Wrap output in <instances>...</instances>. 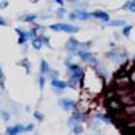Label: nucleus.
<instances>
[{
  "instance_id": "7c9ffc66",
  "label": "nucleus",
  "mask_w": 135,
  "mask_h": 135,
  "mask_svg": "<svg viewBox=\"0 0 135 135\" xmlns=\"http://www.w3.org/2000/svg\"><path fill=\"white\" fill-rule=\"evenodd\" d=\"M34 130V124H27L25 127V131H32Z\"/></svg>"
},
{
  "instance_id": "bb28decb",
  "label": "nucleus",
  "mask_w": 135,
  "mask_h": 135,
  "mask_svg": "<svg viewBox=\"0 0 135 135\" xmlns=\"http://www.w3.org/2000/svg\"><path fill=\"white\" fill-rule=\"evenodd\" d=\"M38 81H39V86H41V89H43V86H45V76H43V74L39 76Z\"/></svg>"
},
{
  "instance_id": "412c9836",
  "label": "nucleus",
  "mask_w": 135,
  "mask_h": 135,
  "mask_svg": "<svg viewBox=\"0 0 135 135\" xmlns=\"http://www.w3.org/2000/svg\"><path fill=\"white\" fill-rule=\"evenodd\" d=\"M20 64H22V66H25V68H26V72H27V73H30V62H28V60H27V58H25Z\"/></svg>"
},
{
  "instance_id": "a878e982",
  "label": "nucleus",
  "mask_w": 135,
  "mask_h": 135,
  "mask_svg": "<svg viewBox=\"0 0 135 135\" xmlns=\"http://www.w3.org/2000/svg\"><path fill=\"white\" fill-rule=\"evenodd\" d=\"M0 114H2V118H3L6 122H8V120H9V118H11V116H9V114H8L7 111H2Z\"/></svg>"
},
{
  "instance_id": "5701e85b",
  "label": "nucleus",
  "mask_w": 135,
  "mask_h": 135,
  "mask_svg": "<svg viewBox=\"0 0 135 135\" xmlns=\"http://www.w3.org/2000/svg\"><path fill=\"white\" fill-rule=\"evenodd\" d=\"M50 28L53 31H61V23H54V25H50Z\"/></svg>"
},
{
  "instance_id": "4468645a",
  "label": "nucleus",
  "mask_w": 135,
  "mask_h": 135,
  "mask_svg": "<svg viewBox=\"0 0 135 135\" xmlns=\"http://www.w3.org/2000/svg\"><path fill=\"white\" fill-rule=\"evenodd\" d=\"M42 45H43V41H42V38H38V37L32 38V47H34V49L39 50V49L42 47Z\"/></svg>"
},
{
  "instance_id": "aec40b11",
  "label": "nucleus",
  "mask_w": 135,
  "mask_h": 135,
  "mask_svg": "<svg viewBox=\"0 0 135 135\" xmlns=\"http://www.w3.org/2000/svg\"><path fill=\"white\" fill-rule=\"evenodd\" d=\"M96 118L101 119V120H103V122H105V123H111V119H109V116H105V115H103V114H97V115H96Z\"/></svg>"
},
{
  "instance_id": "f8f14e48",
  "label": "nucleus",
  "mask_w": 135,
  "mask_h": 135,
  "mask_svg": "<svg viewBox=\"0 0 135 135\" xmlns=\"http://www.w3.org/2000/svg\"><path fill=\"white\" fill-rule=\"evenodd\" d=\"M49 70H50L49 64L45 61V60H41V74H47Z\"/></svg>"
},
{
  "instance_id": "0eeeda50",
  "label": "nucleus",
  "mask_w": 135,
  "mask_h": 135,
  "mask_svg": "<svg viewBox=\"0 0 135 135\" xmlns=\"http://www.w3.org/2000/svg\"><path fill=\"white\" fill-rule=\"evenodd\" d=\"M92 16L96 18V19H100V20L105 22V23L109 20V15L107 12H104V11H95V12H92Z\"/></svg>"
},
{
  "instance_id": "b1692460",
  "label": "nucleus",
  "mask_w": 135,
  "mask_h": 135,
  "mask_svg": "<svg viewBox=\"0 0 135 135\" xmlns=\"http://www.w3.org/2000/svg\"><path fill=\"white\" fill-rule=\"evenodd\" d=\"M49 77L51 78V80L57 78V77H58V72H57V70H49Z\"/></svg>"
},
{
  "instance_id": "6ab92c4d",
  "label": "nucleus",
  "mask_w": 135,
  "mask_h": 135,
  "mask_svg": "<svg viewBox=\"0 0 135 135\" xmlns=\"http://www.w3.org/2000/svg\"><path fill=\"white\" fill-rule=\"evenodd\" d=\"M65 14H66V9L64 8V7H61V8H58L57 9V12H55V15H57V18H64L65 16Z\"/></svg>"
},
{
  "instance_id": "f03ea898",
  "label": "nucleus",
  "mask_w": 135,
  "mask_h": 135,
  "mask_svg": "<svg viewBox=\"0 0 135 135\" xmlns=\"http://www.w3.org/2000/svg\"><path fill=\"white\" fill-rule=\"evenodd\" d=\"M77 55H78V57H80L83 61H88L89 64H92L93 66H97V65H99L97 60L93 57V55H92L91 53H88V51H85V50H78Z\"/></svg>"
},
{
  "instance_id": "e433bc0d",
  "label": "nucleus",
  "mask_w": 135,
  "mask_h": 135,
  "mask_svg": "<svg viewBox=\"0 0 135 135\" xmlns=\"http://www.w3.org/2000/svg\"><path fill=\"white\" fill-rule=\"evenodd\" d=\"M68 2H70V3H76L77 0H68Z\"/></svg>"
},
{
  "instance_id": "9d476101",
  "label": "nucleus",
  "mask_w": 135,
  "mask_h": 135,
  "mask_svg": "<svg viewBox=\"0 0 135 135\" xmlns=\"http://www.w3.org/2000/svg\"><path fill=\"white\" fill-rule=\"evenodd\" d=\"M51 85L55 88V89H60V91H62V89H65L68 86V84L65 81H60L57 80V78H54V80H51Z\"/></svg>"
},
{
  "instance_id": "39448f33",
  "label": "nucleus",
  "mask_w": 135,
  "mask_h": 135,
  "mask_svg": "<svg viewBox=\"0 0 135 135\" xmlns=\"http://www.w3.org/2000/svg\"><path fill=\"white\" fill-rule=\"evenodd\" d=\"M81 120H83V114H81V112L78 111V109H76L74 114H73V116L70 118V120L68 122V124H69V126H76L77 123L81 122Z\"/></svg>"
},
{
  "instance_id": "1a4fd4ad",
  "label": "nucleus",
  "mask_w": 135,
  "mask_h": 135,
  "mask_svg": "<svg viewBox=\"0 0 135 135\" xmlns=\"http://www.w3.org/2000/svg\"><path fill=\"white\" fill-rule=\"evenodd\" d=\"M76 14H77V19H81V20H86L89 18H92V14L83 11V9H76Z\"/></svg>"
},
{
  "instance_id": "473e14b6",
  "label": "nucleus",
  "mask_w": 135,
  "mask_h": 135,
  "mask_svg": "<svg viewBox=\"0 0 135 135\" xmlns=\"http://www.w3.org/2000/svg\"><path fill=\"white\" fill-rule=\"evenodd\" d=\"M7 25V22H6V19L3 18V16H0V26H6Z\"/></svg>"
},
{
  "instance_id": "c756f323",
  "label": "nucleus",
  "mask_w": 135,
  "mask_h": 135,
  "mask_svg": "<svg viewBox=\"0 0 135 135\" xmlns=\"http://www.w3.org/2000/svg\"><path fill=\"white\" fill-rule=\"evenodd\" d=\"M7 6H8V2H7V0H4V2H0V9L6 8Z\"/></svg>"
},
{
  "instance_id": "c85d7f7f",
  "label": "nucleus",
  "mask_w": 135,
  "mask_h": 135,
  "mask_svg": "<svg viewBox=\"0 0 135 135\" xmlns=\"http://www.w3.org/2000/svg\"><path fill=\"white\" fill-rule=\"evenodd\" d=\"M34 116H35L38 120H43V115L41 114V112H38V111H35V112H34Z\"/></svg>"
},
{
  "instance_id": "2f4dec72",
  "label": "nucleus",
  "mask_w": 135,
  "mask_h": 135,
  "mask_svg": "<svg viewBox=\"0 0 135 135\" xmlns=\"http://www.w3.org/2000/svg\"><path fill=\"white\" fill-rule=\"evenodd\" d=\"M42 41H43V43H45V45L50 46V43H49V38H47V37H42Z\"/></svg>"
},
{
  "instance_id": "dca6fc26",
  "label": "nucleus",
  "mask_w": 135,
  "mask_h": 135,
  "mask_svg": "<svg viewBox=\"0 0 135 135\" xmlns=\"http://www.w3.org/2000/svg\"><path fill=\"white\" fill-rule=\"evenodd\" d=\"M66 68H68V69H69L72 73H73V72H81L80 65H76V64H68V62H66Z\"/></svg>"
},
{
  "instance_id": "393cba45",
  "label": "nucleus",
  "mask_w": 135,
  "mask_h": 135,
  "mask_svg": "<svg viewBox=\"0 0 135 135\" xmlns=\"http://www.w3.org/2000/svg\"><path fill=\"white\" fill-rule=\"evenodd\" d=\"M131 28H132L131 26H126V27H124V30L122 31V32H123V35H124V37H128V35H130V31H131Z\"/></svg>"
},
{
  "instance_id": "7ed1b4c3",
  "label": "nucleus",
  "mask_w": 135,
  "mask_h": 135,
  "mask_svg": "<svg viewBox=\"0 0 135 135\" xmlns=\"http://www.w3.org/2000/svg\"><path fill=\"white\" fill-rule=\"evenodd\" d=\"M25 131V126L22 124H15V126H9L6 130V135H19L20 132Z\"/></svg>"
},
{
  "instance_id": "2eb2a0df",
  "label": "nucleus",
  "mask_w": 135,
  "mask_h": 135,
  "mask_svg": "<svg viewBox=\"0 0 135 135\" xmlns=\"http://www.w3.org/2000/svg\"><path fill=\"white\" fill-rule=\"evenodd\" d=\"M107 55H108L111 60H114V61H120L122 57H124V54H119V53H115V51H111Z\"/></svg>"
},
{
  "instance_id": "a211bd4d",
  "label": "nucleus",
  "mask_w": 135,
  "mask_h": 135,
  "mask_svg": "<svg viewBox=\"0 0 135 135\" xmlns=\"http://www.w3.org/2000/svg\"><path fill=\"white\" fill-rule=\"evenodd\" d=\"M35 19H37V15L35 14H27V15L23 16V20L27 22V23H31V22H34Z\"/></svg>"
},
{
  "instance_id": "f704fd0d",
  "label": "nucleus",
  "mask_w": 135,
  "mask_h": 135,
  "mask_svg": "<svg viewBox=\"0 0 135 135\" xmlns=\"http://www.w3.org/2000/svg\"><path fill=\"white\" fill-rule=\"evenodd\" d=\"M55 3H58L60 6H64V0H54Z\"/></svg>"
},
{
  "instance_id": "9b49d317",
  "label": "nucleus",
  "mask_w": 135,
  "mask_h": 135,
  "mask_svg": "<svg viewBox=\"0 0 135 135\" xmlns=\"http://www.w3.org/2000/svg\"><path fill=\"white\" fill-rule=\"evenodd\" d=\"M61 31H65V32H76V31H78V27L72 26V25H68V23H61Z\"/></svg>"
},
{
  "instance_id": "cd10ccee",
  "label": "nucleus",
  "mask_w": 135,
  "mask_h": 135,
  "mask_svg": "<svg viewBox=\"0 0 135 135\" xmlns=\"http://www.w3.org/2000/svg\"><path fill=\"white\" fill-rule=\"evenodd\" d=\"M89 46H91V42H85V43H78V47H81V49H88Z\"/></svg>"
},
{
  "instance_id": "20e7f679",
  "label": "nucleus",
  "mask_w": 135,
  "mask_h": 135,
  "mask_svg": "<svg viewBox=\"0 0 135 135\" xmlns=\"http://www.w3.org/2000/svg\"><path fill=\"white\" fill-rule=\"evenodd\" d=\"M58 104L61 105L62 109H72V108L76 107V101H74V100H70V99H65V97H62V99H60Z\"/></svg>"
},
{
  "instance_id": "423d86ee",
  "label": "nucleus",
  "mask_w": 135,
  "mask_h": 135,
  "mask_svg": "<svg viewBox=\"0 0 135 135\" xmlns=\"http://www.w3.org/2000/svg\"><path fill=\"white\" fill-rule=\"evenodd\" d=\"M16 32H18V35H19V45H25L27 42V39L30 38V32H26L23 30H20V28H16Z\"/></svg>"
},
{
  "instance_id": "4be33fe9",
  "label": "nucleus",
  "mask_w": 135,
  "mask_h": 135,
  "mask_svg": "<svg viewBox=\"0 0 135 135\" xmlns=\"http://www.w3.org/2000/svg\"><path fill=\"white\" fill-rule=\"evenodd\" d=\"M73 132H74L76 135L83 134V127H81V126H78V124H76V126L73 127Z\"/></svg>"
},
{
  "instance_id": "72a5a7b5",
  "label": "nucleus",
  "mask_w": 135,
  "mask_h": 135,
  "mask_svg": "<svg viewBox=\"0 0 135 135\" xmlns=\"http://www.w3.org/2000/svg\"><path fill=\"white\" fill-rule=\"evenodd\" d=\"M69 19H77V14H76V11H74V12H70V14H69Z\"/></svg>"
},
{
  "instance_id": "ddd939ff",
  "label": "nucleus",
  "mask_w": 135,
  "mask_h": 135,
  "mask_svg": "<svg viewBox=\"0 0 135 135\" xmlns=\"http://www.w3.org/2000/svg\"><path fill=\"white\" fill-rule=\"evenodd\" d=\"M122 8L123 9H128V11H131V12H135V0H128Z\"/></svg>"
},
{
  "instance_id": "c9c22d12",
  "label": "nucleus",
  "mask_w": 135,
  "mask_h": 135,
  "mask_svg": "<svg viewBox=\"0 0 135 135\" xmlns=\"http://www.w3.org/2000/svg\"><path fill=\"white\" fill-rule=\"evenodd\" d=\"M0 76H2V77H4V74H3V69H2V68H0Z\"/></svg>"
},
{
  "instance_id": "6e6552de",
  "label": "nucleus",
  "mask_w": 135,
  "mask_h": 135,
  "mask_svg": "<svg viewBox=\"0 0 135 135\" xmlns=\"http://www.w3.org/2000/svg\"><path fill=\"white\" fill-rule=\"evenodd\" d=\"M66 49L69 50V51H76V50L78 49V41L72 37L69 41L66 42Z\"/></svg>"
},
{
  "instance_id": "f257e3e1",
  "label": "nucleus",
  "mask_w": 135,
  "mask_h": 135,
  "mask_svg": "<svg viewBox=\"0 0 135 135\" xmlns=\"http://www.w3.org/2000/svg\"><path fill=\"white\" fill-rule=\"evenodd\" d=\"M104 107L122 135H135V58L123 64L108 83Z\"/></svg>"
},
{
  "instance_id": "f3484780",
  "label": "nucleus",
  "mask_w": 135,
  "mask_h": 135,
  "mask_svg": "<svg viewBox=\"0 0 135 135\" xmlns=\"http://www.w3.org/2000/svg\"><path fill=\"white\" fill-rule=\"evenodd\" d=\"M107 26H126V22L124 20H108L107 22Z\"/></svg>"
}]
</instances>
